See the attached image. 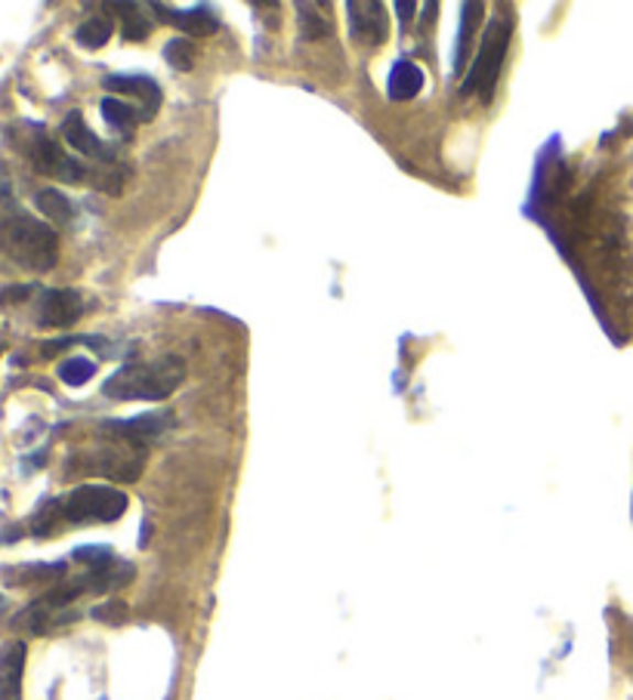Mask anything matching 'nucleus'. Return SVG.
<instances>
[{"instance_id":"obj_12","label":"nucleus","mask_w":633,"mask_h":700,"mask_svg":"<svg viewBox=\"0 0 633 700\" xmlns=\"http://www.w3.org/2000/svg\"><path fill=\"white\" fill-rule=\"evenodd\" d=\"M152 13H161L164 22H171L176 29L189 34V37H207L220 29V22L214 17L210 7H192V10H176V7H167V3H149Z\"/></svg>"},{"instance_id":"obj_8","label":"nucleus","mask_w":633,"mask_h":700,"mask_svg":"<svg viewBox=\"0 0 633 700\" xmlns=\"http://www.w3.org/2000/svg\"><path fill=\"white\" fill-rule=\"evenodd\" d=\"M84 315V299L78 291L50 287L37 296V325L41 327H72Z\"/></svg>"},{"instance_id":"obj_7","label":"nucleus","mask_w":633,"mask_h":700,"mask_svg":"<svg viewBox=\"0 0 633 700\" xmlns=\"http://www.w3.org/2000/svg\"><path fill=\"white\" fill-rule=\"evenodd\" d=\"M347 25H349V34H352V41H359V44L380 47V44L390 37V17H386V7L378 3V0H368V3L349 0Z\"/></svg>"},{"instance_id":"obj_9","label":"nucleus","mask_w":633,"mask_h":700,"mask_svg":"<svg viewBox=\"0 0 633 700\" xmlns=\"http://www.w3.org/2000/svg\"><path fill=\"white\" fill-rule=\"evenodd\" d=\"M59 133H63V140L84 157H96V161H102V164H114V152H111L109 145L99 140L94 130L87 127L80 111H68V114H65Z\"/></svg>"},{"instance_id":"obj_2","label":"nucleus","mask_w":633,"mask_h":700,"mask_svg":"<svg viewBox=\"0 0 633 700\" xmlns=\"http://www.w3.org/2000/svg\"><path fill=\"white\" fill-rule=\"evenodd\" d=\"M0 253L19 269L44 275L59 263V234L44 219L13 210L0 219Z\"/></svg>"},{"instance_id":"obj_21","label":"nucleus","mask_w":633,"mask_h":700,"mask_svg":"<svg viewBox=\"0 0 633 700\" xmlns=\"http://www.w3.org/2000/svg\"><path fill=\"white\" fill-rule=\"evenodd\" d=\"M56 374H59L65 386H84V383H90L96 376V361L84 359V356H72V359H65L59 364Z\"/></svg>"},{"instance_id":"obj_5","label":"nucleus","mask_w":633,"mask_h":700,"mask_svg":"<svg viewBox=\"0 0 633 700\" xmlns=\"http://www.w3.org/2000/svg\"><path fill=\"white\" fill-rule=\"evenodd\" d=\"M22 152L32 161L34 171L44 173L50 179H59V183H84L87 179V167L80 164L78 157L68 155L63 145L47 136L41 127L29 130V136L22 140Z\"/></svg>"},{"instance_id":"obj_6","label":"nucleus","mask_w":633,"mask_h":700,"mask_svg":"<svg viewBox=\"0 0 633 700\" xmlns=\"http://www.w3.org/2000/svg\"><path fill=\"white\" fill-rule=\"evenodd\" d=\"M80 460H84V463H80L84 472L106 475L111 482H137L140 472H143L145 448H137V445H127V441L111 438L106 445H99L94 451L84 453Z\"/></svg>"},{"instance_id":"obj_17","label":"nucleus","mask_w":633,"mask_h":700,"mask_svg":"<svg viewBox=\"0 0 633 700\" xmlns=\"http://www.w3.org/2000/svg\"><path fill=\"white\" fill-rule=\"evenodd\" d=\"M297 25H301L303 41H321L331 34V19L318 3H297Z\"/></svg>"},{"instance_id":"obj_16","label":"nucleus","mask_w":633,"mask_h":700,"mask_svg":"<svg viewBox=\"0 0 633 700\" xmlns=\"http://www.w3.org/2000/svg\"><path fill=\"white\" fill-rule=\"evenodd\" d=\"M34 204L50 226H72L75 222V204L68 201V195L59 188H41L34 195Z\"/></svg>"},{"instance_id":"obj_13","label":"nucleus","mask_w":633,"mask_h":700,"mask_svg":"<svg viewBox=\"0 0 633 700\" xmlns=\"http://www.w3.org/2000/svg\"><path fill=\"white\" fill-rule=\"evenodd\" d=\"M25 642L0 645V700H22V672H25Z\"/></svg>"},{"instance_id":"obj_25","label":"nucleus","mask_w":633,"mask_h":700,"mask_svg":"<svg viewBox=\"0 0 633 700\" xmlns=\"http://www.w3.org/2000/svg\"><path fill=\"white\" fill-rule=\"evenodd\" d=\"M414 10H417L414 3H396V13H399V19H402V25H408V19H412Z\"/></svg>"},{"instance_id":"obj_22","label":"nucleus","mask_w":633,"mask_h":700,"mask_svg":"<svg viewBox=\"0 0 633 700\" xmlns=\"http://www.w3.org/2000/svg\"><path fill=\"white\" fill-rule=\"evenodd\" d=\"M164 59L174 65V68H179V72H189L192 65H195V47H192V41H186V37L171 41V44L164 47Z\"/></svg>"},{"instance_id":"obj_23","label":"nucleus","mask_w":633,"mask_h":700,"mask_svg":"<svg viewBox=\"0 0 633 700\" xmlns=\"http://www.w3.org/2000/svg\"><path fill=\"white\" fill-rule=\"evenodd\" d=\"M34 291L32 287H25V284H13V287H7L3 294H0V303L7 306V303H22V299H29Z\"/></svg>"},{"instance_id":"obj_3","label":"nucleus","mask_w":633,"mask_h":700,"mask_svg":"<svg viewBox=\"0 0 633 700\" xmlns=\"http://www.w3.org/2000/svg\"><path fill=\"white\" fill-rule=\"evenodd\" d=\"M510 41H513V25H510L506 19H494L489 29H485V34H482L473 65H470L463 84H460L463 94H476L482 102H491L494 87H498V78H501V72H504Z\"/></svg>"},{"instance_id":"obj_15","label":"nucleus","mask_w":633,"mask_h":700,"mask_svg":"<svg viewBox=\"0 0 633 700\" xmlns=\"http://www.w3.org/2000/svg\"><path fill=\"white\" fill-rule=\"evenodd\" d=\"M421 90H424V72H421V65L408 63V59L393 65V72H390V78H386V94H390V99L408 102V99H414Z\"/></svg>"},{"instance_id":"obj_20","label":"nucleus","mask_w":633,"mask_h":700,"mask_svg":"<svg viewBox=\"0 0 633 700\" xmlns=\"http://www.w3.org/2000/svg\"><path fill=\"white\" fill-rule=\"evenodd\" d=\"M114 13H121V34L127 41H145V34L152 32L149 19L143 17V7L137 3H114Z\"/></svg>"},{"instance_id":"obj_11","label":"nucleus","mask_w":633,"mask_h":700,"mask_svg":"<svg viewBox=\"0 0 633 700\" xmlns=\"http://www.w3.org/2000/svg\"><path fill=\"white\" fill-rule=\"evenodd\" d=\"M106 90L133 96L140 102L143 121H152L161 109V87L152 78H143V75H111V78H106Z\"/></svg>"},{"instance_id":"obj_4","label":"nucleus","mask_w":633,"mask_h":700,"mask_svg":"<svg viewBox=\"0 0 633 700\" xmlns=\"http://www.w3.org/2000/svg\"><path fill=\"white\" fill-rule=\"evenodd\" d=\"M127 494L111 484H78L59 500V515L65 525H94L118 522L127 513Z\"/></svg>"},{"instance_id":"obj_24","label":"nucleus","mask_w":633,"mask_h":700,"mask_svg":"<svg viewBox=\"0 0 633 700\" xmlns=\"http://www.w3.org/2000/svg\"><path fill=\"white\" fill-rule=\"evenodd\" d=\"M114 614H118V617H124V605L111 602V605H102L94 611V617H99V621H114Z\"/></svg>"},{"instance_id":"obj_10","label":"nucleus","mask_w":633,"mask_h":700,"mask_svg":"<svg viewBox=\"0 0 633 700\" xmlns=\"http://www.w3.org/2000/svg\"><path fill=\"white\" fill-rule=\"evenodd\" d=\"M174 423V417L167 414H149V417H133V420L124 423H106L102 429L109 433V438H118V441H127V445H137V448H145L149 441H155L159 436H164V429Z\"/></svg>"},{"instance_id":"obj_19","label":"nucleus","mask_w":633,"mask_h":700,"mask_svg":"<svg viewBox=\"0 0 633 700\" xmlns=\"http://www.w3.org/2000/svg\"><path fill=\"white\" fill-rule=\"evenodd\" d=\"M482 13H485V7L482 3H463L460 7V34H458V50H455V68H460L463 65V53L470 50V44H473V34H476V25H479V19H482Z\"/></svg>"},{"instance_id":"obj_1","label":"nucleus","mask_w":633,"mask_h":700,"mask_svg":"<svg viewBox=\"0 0 633 700\" xmlns=\"http://www.w3.org/2000/svg\"><path fill=\"white\" fill-rule=\"evenodd\" d=\"M186 380V361L161 356L155 361H127L106 380L102 395L111 402H164Z\"/></svg>"},{"instance_id":"obj_18","label":"nucleus","mask_w":633,"mask_h":700,"mask_svg":"<svg viewBox=\"0 0 633 700\" xmlns=\"http://www.w3.org/2000/svg\"><path fill=\"white\" fill-rule=\"evenodd\" d=\"M114 34V22L109 17H90L87 22H80L78 32H75V41H78L84 50H99L106 47Z\"/></svg>"},{"instance_id":"obj_14","label":"nucleus","mask_w":633,"mask_h":700,"mask_svg":"<svg viewBox=\"0 0 633 700\" xmlns=\"http://www.w3.org/2000/svg\"><path fill=\"white\" fill-rule=\"evenodd\" d=\"M99 111H102V121L109 124L111 133H118V136H124V140H130L137 124L143 121V111L137 109V106H130L121 96H106V99L99 102Z\"/></svg>"}]
</instances>
